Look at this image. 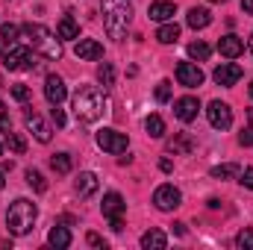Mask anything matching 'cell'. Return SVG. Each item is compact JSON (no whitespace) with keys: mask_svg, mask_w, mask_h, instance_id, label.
I'll use <instances>...</instances> for the list:
<instances>
[{"mask_svg":"<svg viewBox=\"0 0 253 250\" xmlns=\"http://www.w3.org/2000/svg\"><path fill=\"white\" fill-rule=\"evenodd\" d=\"M71 106H74V115H77L80 124H94V121H100L103 112H106V94H103L97 85H80V88L74 91Z\"/></svg>","mask_w":253,"mask_h":250,"instance_id":"cell-1","label":"cell"},{"mask_svg":"<svg viewBox=\"0 0 253 250\" xmlns=\"http://www.w3.org/2000/svg\"><path fill=\"white\" fill-rule=\"evenodd\" d=\"M100 12H103V30H106V36L115 39V42H124L126 30H129V21H132V6L126 0H103Z\"/></svg>","mask_w":253,"mask_h":250,"instance_id":"cell-2","label":"cell"},{"mask_svg":"<svg viewBox=\"0 0 253 250\" xmlns=\"http://www.w3.org/2000/svg\"><path fill=\"white\" fill-rule=\"evenodd\" d=\"M24 36H27L30 47L39 50L44 59H50V62L62 59V44H59V39L47 27H42V24H24Z\"/></svg>","mask_w":253,"mask_h":250,"instance_id":"cell-3","label":"cell"},{"mask_svg":"<svg viewBox=\"0 0 253 250\" xmlns=\"http://www.w3.org/2000/svg\"><path fill=\"white\" fill-rule=\"evenodd\" d=\"M36 218H39L36 203L27 200V197H18V200L9 206V212H6V227H9L12 236H27V233L33 230Z\"/></svg>","mask_w":253,"mask_h":250,"instance_id":"cell-4","label":"cell"},{"mask_svg":"<svg viewBox=\"0 0 253 250\" xmlns=\"http://www.w3.org/2000/svg\"><path fill=\"white\" fill-rule=\"evenodd\" d=\"M3 65H6V71H30V68H36V53L27 47V44H9V47H3Z\"/></svg>","mask_w":253,"mask_h":250,"instance_id":"cell-5","label":"cell"},{"mask_svg":"<svg viewBox=\"0 0 253 250\" xmlns=\"http://www.w3.org/2000/svg\"><path fill=\"white\" fill-rule=\"evenodd\" d=\"M180 203H183V194H180V188H174V186H159L156 191H153V206H156L159 212H174Z\"/></svg>","mask_w":253,"mask_h":250,"instance_id":"cell-6","label":"cell"},{"mask_svg":"<svg viewBox=\"0 0 253 250\" xmlns=\"http://www.w3.org/2000/svg\"><path fill=\"white\" fill-rule=\"evenodd\" d=\"M206 118H209V124L215 129H230L233 126V109L224 100H212L209 109H206Z\"/></svg>","mask_w":253,"mask_h":250,"instance_id":"cell-7","label":"cell"},{"mask_svg":"<svg viewBox=\"0 0 253 250\" xmlns=\"http://www.w3.org/2000/svg\"><path fill=\"white\" fill-rule=\"evenodd\" d=\"M97 144L106 150V153H124L126 144H129V138H126L124 132H118V129H100L97 132Z\"/></svg>","mask_w":253,"mask_h":250,"instance_id":"cell-8","label":"cell"},{"mask_svg":"<svg viewBox=\"0 0 253 250\" xmlns=\"http://www.w3.org/2000/svg\"><path fill=\"white\" fill-rule=\"evenodd\" d=\"M100 212H103V218H109V221H118V218H124V212H126L124 197H121L118 191H109V194H103Z\"/></svg>","mask_w":253,"mask_h":250,"instance_id":"cell-9","label":"cell"},{"mask_svg":"<svg viewBox=\"0 0 253 250\" xmlns=\"http://www.w3.org/2000/svg\"><path fill=\"white\" fill-rule=\"evenodd\" d=\"M197 112H200V100L197 97H180V100H174V115L183 121V124H191V121H197Z\"/></svg>","mask_w":253,"mask_h":250,"instance_id":"cell-10","label":"cell"},{"mask_svg":"<svg viewBox=\"0 0 253 250\" xmlns=\"http://www.w3.org/2000/svg\"><path fill=\"white\" fill-rule=\"evenodd\" d=\"M177 83L186 88H197V85H203V71L194 62H180L177 65Z\"/></svg>","mask_w":253,"mask_h":250,"instance_id":"cell-11","label":"cell"},{"mask_svg":"<svg viewBox=\"0 0 253 250\" xmlns=\"http://www.w3.org/2000/svg\"><path fill=\"white\" fill-rule=\"evenodd\" d=\"M44 97H47V103L50 106H62V100L68 97V88H65L62 77H56V74H47V80H44Z\"/></svg>","mask_w":253,"mask_h":250,"instance_id":"cell-12","label":"cell"},{"mask_svg":"<svg viewBox=\"0 0 253 250\" xmlns=\"http://www.w3.org/2000/svg\"><path fill=\"white\" fill-rule=\"evenodd\" d=\"M215 83L218 85H236L239 80H242V65H236V62H221L218 68H215Z\"/></svg>","mask_w":253,"mask_h":250,"instance_id":"cell-13","label":"cell"},{"mask_svg":"<svg viewBox=\"0 0 253 250\" xmlns=\"http://www.w3.org/2000/svg\"><path fill=\"white\" fill-rule=\"evenodd\" d=\"M77 59H85V62H94V59H103V44L94 42V39H80L77 47H74Z\"/></svg>","mask_w":253,"mask_h":250,"instance_id":"cell-14","label":"cell"},{"mask_svg":"<svg viewBox=\"0 0 253 250\" xmlns=\"http://www.w3.org/2000/svg\"><path fill=\"white\" fill-rule=\"evenodd\" d=\"M174 15H177V3H171V0H156V3H150V9H147V18H150V21H159V24L174 21Z\"/></svg>","mask_w":253,"mask_h":250,"instance_id":"cell-15","label":"cell"},{"mask_svg":"<svg viewBox=\"0 0 253 250\" xmlns=\"http://www.w3.org/2000/svg\"><path fill=\"white\" fill-rule=\"evenodd\" d=\"M218 50H221V56H227V59H239V56L245 53V42L230 33V36H221V39H218Z\"/></svg>","mask_w":253,"mask_h":250,"instance_id":"cell-16","label":"cell"},{"mask_svg":"<svg viewBox=\"0 0 253 250\" xmlns=\"http://www.w3.org/2000/svg\"><path fill=\"white\" fill-rule=\"evenodd\" d=\"M27 129H30V132L36 135V141H42V144H47V141H50V135H53V132H50V126L44 124L36 112H27Z\"/></svg>","mask_w":253,"mask_h":250,"instance_id":"cell-17","label":"cell"},{"mask_svg":"<svg viewBox=\"0 0 253 250\" xmlns=\"http://www.w3.org/2000/svg\"><path fill=\"white\" fill-rule=\"evenodd\" d=\"M186 24H189L191 30H206L212 24V12L203 9V6H191L189 15H186Z\"/></svg>","mask_w":253,"mask_h":250,"instance_id":"cell-18","label":"cell"},{"mask_svg":"<svg viewBox=\"0 0 253 250\" xmlns=\"http://www.w3.org/2000/svg\"><path fill=\"white\" fill-rule=\"evenodd\" d=\"M97 186H100V180H97V174H91V171H83V174L77 177V183H74V188H77L80 197H91V194L97 191Z\"/></svg>","mask_w":253,"mask_h":250,"instance_id":"cell-19","label":"cell"},{"mask_svg":"<svg viewBox=\"0 0 253 250\" xmlns=\"http://www.w3.org/2000/svg\"><path fill=\"white\" fill-rule=\"evenodd\" d=\"M177 39H180V27L174 21H165L156 30V42H162V44H177Z\"/></svg>","mask_w":253,"mask_h":250,"instance_id":"cell-20","label":"cell"},{"mask_svg":"<svg viewBox=\"0 0 253 250\" xmlns=\"http://www.w3.org/2000/svg\"><path fill=\"white\" fill-rule=\"evenodd\" d=\"M165 245H168V239H165L162 230H147V233L141 236V248L144 250H162Z\"/></svg>","mask_w":253,"mask_h":250,"instance_id":"cell-21","label":"cell"},{"mask_svg":"<svg viewBox=\"0 0 253 250\" xmlns=\"http://www.w3.org/2000/svg\"><path fill=\"white\" fill-rule=\"evenodd\" d=\"M56 36H59V39H68V42H71V39H80V24L65 15L62 21H59V27H56Z\"/></svg>","mask_w":253,"mask_h":250,"instance_id":"cell-22","label":"cell"},{"mask_svg":"<svg viewBox=\"0 0 253 250\" xmlns=\"http://www.w3.org/2000/svg\"><path fill=\"white\" fill-rule=\"evenodd\" d=\"M47 242H50L53 248H68V245H71V233H68V227L56 224V227L47 233Z\"/></svg>","mask_w":253,"mask_h":250,"instance_id":"cell-23","label":"cell"},{"mask_svg":"<svg viewBox=\"0 0 253 250\" xmlns=\"http://www.w3.org/2000/svg\"><path fill=\"white\" fill-rule=\"evenodd\" d=\"M144 129H147L150 138H162V135H165V121H162L159 115H150V118L144 121Z\"/></svg>","mask_w":253,"mask_h":250,"instance_id":"cell-24","label":"cell"},{"mask_svg":"<svg viewBox=\"0 0 253 250\" xmlns=\"http://www.w3.org/2000/svg\"><path fill=\"white\" fill-rule=\"evenodd\" d=\"M50 168L56 174H71V153H53L50 156Z\"/></svg>","mask_w":253,"mask_h":250,"instance_id":"cell-25","label":"cell"},{"mask_svg":"<svg viewBox=\"0 0 253 250\" xmlns=\"http://www.w3.org/2000/svg\"><path fill=\"white\" fill-rule=\"evenodd\" d=\"M97 80L103 83V88H112L115 85V68H112V62H103L97 68Z\"/></svg>","mask_w":253,"mask_h":250,"instance_id":"cell-26","label":"cell"},{"mask_svg":"<svg viewBox=\"0 0 253 250\" xmlns=\"http://www.w3.org/2000/svg\"><path fill=\"white\" fill-rule=\"evenodd\" d=\"M209 53H212V47H209L206 42H191V44H189V56H191V59H197V62L209 59Z\"/></svg>","mask_w":253,"mask_h":250,"instance_id":"cell-27","label":"cell"},{"mask_svg":"<svg viewBox=\"0 0 253 250\" xmlns=\"http://www.w3.org/2000/svg\"><path fill=\"white\" fill-rule=\"evenodd\" d=\"M0 39H3V42H0V50L9 47V44H15V42H18V27H15V24H3V27H0Z\"/></svg>","mask_w":253,"mask_h":250,"instance_id":"cell-28","label":"cell"},{"mask_svg":"<svg viewBox=\"0 0 253 250\" xmlns=\"http://www.w3.org/2000/svg\"><path fill=\"white\" fill-rule=\"evenodd\" d=\"M3 135H6V147H9L12 153H24V150H27V141H24L18 132H12V129H9V132H3Z\"/></svg>","mask_w":253,"mask_h":250,"instance_id":"cell-29","label":"cell"},{"mask_svg":"<svg viewBox=\"0 0 253 250\" xmlns=\"http://www.w3.org/2000/svg\"><path fill=\"white\" fill-rule=\"evenodd\" d=\"M236 174H239V165H233V162H230V165H215V168H212V177H215V180H230V177H236Z\"/></svg>","mask_w":253,"mask_h":250,"instance_id":"cell-30","label":"cell"},{"mask_svg":"<svg viewBox=\"0 0 253 250\" xmlns=\"http://www.w3.org/2000/svg\"><path fill=\"white\" fill-rule=\"evenodd\" d=\"M27 183L36 188V191H47V180L42 177V171H33V168H30V171H27Z\"/></svg>","mask_w":253,"mask_h":250,"instance_id":"cell-31","label":"cell"},{"mask_svg":"<svg viewBox=\"0 0 253 250\" xmlns=\"http://www.w3.org/2000/svg\"><path fill=\"white\" fill-rule=\"evenodd\" d=\"M12 97H15L18 103H27V100H30V88H27L24 83H15V85H12Z\"/></svg>","mask_w":253,"mask_h":250,"instance_id":"cell-32","label":"cell"},{"mask_svg":"<svg viewBox=\"0 0 253 250\" xmlns=\"http://www.w3.org/2000/svg\"><path fill=\"white\" fill-rule=\"evenodd\" d=\"M156 100H159V103H168V100H171V83H168V80H162V83L156 85Z\"/></svg>","mask_w":253,"mask_h":250,"instance_id":"cell-33","label":"cell"},{"mask_svg":"<svg viewBox=\"0 0 253 250\" xmlns=\"http://www.w3.org/2000/svg\"><path fill=\"white\" fill-rule=\"evenodd\" d=\"M236 245H239V248H253V230H242V233L236 236Z\"/></svg>","mask_w":253,"mask_h":250,"instance_id":"cell-34","label":"cell"},{"mask_svg":"<svg viewBox=\"0 0 253 250\" xmlns=\"http://www.w3.org/2000/svg\"><path fill=\"white\" fill-rule=\"evenodd\" d=\"M239 144H242V147H253V126H245V129L239 132Z\"/></svg>","mask_w":253,"mask_h":250,"instance_id":"cell-35","label":"cell"},{"mask_svg":"<svg viewBox=\"0 0 253 250\" xmlns=\"http://www.w3.org/2000/svg\"><path fill=\"white\" fill-rule=\"evenodd\" d=\"M50 118H53V124H56V126H65V112L59 109V103L50 109Z\"/></svg>","mask_w":253,"mask_h":250,"instance_id":"cell-36","label":"cell"},{"mask_svg":"<svg viewBox=\"0 0 253 250\" xmlns=\"http://www.w3.org/2000/svg\"><path fill=\"white\" fill-rule=\"evenodd\" d=\"M171 150H183V153H186V150H191V141L186 138V135H183V138H177V141H171Z\"/></svg>","mask_w":253,"mask_h":250,"instance_id":"cell-37","label":"cell"},{"mask_svg":"<svg viewBox=\"0 0 253 250\" xmlns=\"http://www.w3.org/2000/svg\"><path fill=\"white\" fill-rule=\"evenodd\" d=\"M245 188H253V168H245L242 171V180H239Z\"/></svg>","mask_w":253,"mask_h":250,"instance_id":"cell-38","label":"cell"},{"mask_svg":"<svg viewBox=\"0 0 253 250\" xmlns=\"http://www.w3.org/2000/svg\"><path fill=\"white\" fill-rule=\"evenodd\" d=\"M85 239H88V245H91V248H106V239H100L97 233H88Z\"/></svg>","mask_w":253,"mask_h":250,"instance_id":"cell-39","label":"cell"},{"mask_svg":"<svg viewBox=\"0 0 253 250\" xmlns=\"http://www.w3.org/2000/svg\"><path fill=\"white\" fill-rule=\"evenodd\" d=\"M0 132H9V118H6V106L0 100Z\"/></svg>","mask_w":253,"mask_h":250,"instance_id":"cell-40","label":"cell"},{"mask_svg":"<svg viewBox=\"0 0 253 250\" xmlns=\"http://www.w3.org/2000/svg\"><path fill=\"white\" fill-rule=\"evenodd\" d=\"M159 168H162L165 174H171V168H174V165H171V159H162V162H159Z\"/></svg>","mask_w":253,"mask_h":250,"instance_id":"cell-41","label":"cell"},{"mask_svg":"<svg viewBox=\"0 0 253 250\" xmlns=\"http://www.w3.org/2000/svg\"><path fill=\"white\" fill-rule=\"evenodd\" d=\"M242 9H245L248 15H253V0H242Z\"/></svg>","mask_w":253,"mask_h":250,"instance_id":"cell-42","label":"cell"},{"mask_svg":"<svg viewBox=\"0 0 253 250\" xmlns=\"http://www.w3.org/2000/svg\"><path fill=\"white\" fill-rule=\"evenodd\" d=\"M174 233L177 236H186V224H174Z\"/></svg>","mask_w":253,"mask_h":250,"instance_id":"cell-43","label":"cell"},{"mask_svg":"<svg viewBox=\"0 0 253 250\" xmlns=\"http://www.w3.org/2000/svg\"><path fill=\"white\" fill-rule=\"evenodd\" d=\"M6 186V180H3V171H0V188Z\"/></svg>","mask_w":253,"mask_h":250,"instance_id":"cell-44","label":"cell"},{"mask_svg":"<svg viewBox=\"0 0 253 250\" xmlns=\"http://www.w3.org/2000/svg\"><path fill=\"white\" fill-rule=\"evenodd\" d=\"M251 53H253V36H251Z\"/></svg>","mask_w":253,"mask_h":250,"instance_id":"cell-45","label":"cell"},{"mask_svg":"<svg viewBox=\"0 0 253 250\" xmlns=\"http://www.w3.org/2000/svg\"><path fill=\"white\" fill-rule=\"evenodd\" d=\"M251 97H253V83H251Z\"/></svg>","mask_w":253,"mask_h":250,"instance_id":"cell-46","label":"cell"},{"mask_svg":"<svg viewBox=\"0 0 253 250\" xmlns=\"http://www.w3.org/2000/svg\"><path fill=\"white\" fill-rule=\"evenodd\" d=\"M212 3H224V0H212Z\"/></svg>","mask_w":253,"mask_h":250,"instance_id":"cell-47","label":"cell"},{"mask_svg":"<svg viewBox=\"0 0 253 250\" xmlns=\"http://www.w3.org/2000/svg\"><path fill=\"white\" fill-rule=\"evenodd\" d=\"M0 153H3V147H0Z\"/></svg>","mask_w":253,"mask_h":250,"instance_id":"cell-48","label":"cell"}]
</instances>
